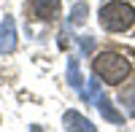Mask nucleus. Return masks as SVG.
<instances>
[{"instance_id": "obj_9", "label": "nucleus", "mask_w": 135, "mask_h": 132, "mask_svg": "<svg viewBox=\"0 0 135 132\" xmlns=\"http://www.w3.org/2000/svg\"><path fill=\"white\" fill-rule=\"evenodd\" d=\"M122 103H124V108H127V111L135 116V84L124 89V94H122Z\"/></svg>"}, {"instance_id": "obj_4", "label": "nucleus", "mask_w": 135, "mask_h": 132, "mask_svg": "<svg viewBox=\"0 0 135 132\" xmlns=\"http://www.w3.org/2000/svg\"><path fill=\"white\" fill-rule=\"evenodd\" d=\"M14 49H16V24L11 16H6L0 22V54H11Z\"/></svg>"}, {"instance_id": "obj_1", "label": "nucleus", "mask_w": 135, "mask_h": 132, "mask_svg": "<svg viewBox=\"0 0 135 132\" xmlns=\"http://www.w3.org/2000/svg\"><path fill=\"white\" fill-rule=\"evenodd\" d=\"M92 70L97 78H103L105 84H122L132 73V65L116 51H103L97 54V59L92 62Z\"/></svg>"}, {"instance_id": "obj_6", "label": "nucleus", "mask_w": 135, "mask_h": 132, "mask_svg": "<svg viewBox=\"0 0 135 132\" xmlns=\"http://www.w3.org/2000/svg\"><path fill=\"white\" fill-rule=\"evenodd\" d=\"M62 121H65V129H81V132H92L95 124L89 121V119H84L81 113H76V111H68L62 116Z\"/></svg>"}, {"instance_id": "obj_5", "label": "nucleus", "mask_w": 135, "mask_h": 132, "mask_svg": "<svg viewBox=\"0 0 135 132\" xmlns=\"http://www.w3.org/2000/svg\"><path fill=\"white\" fill-rule=\"evenodd\" d=\"M60 3L62 0H30V11L35 19H43V22H51L60 11Z\"/></svg>"}, {"instance_id": "obj_8", "label": "nucleus", "mask_w": 135, "mask_h": 132, "mask_svg": "<svg viewBox=\"0 0 135 132\" xmlns=\"http://www.w3.org/2000/svg\"><path fill=\"white\" fill-rule=\"evenodd\" d=\"M86 14H89L86 3H76V6L70 8V24H84V22H86Z\"/></svg>"}, {"instance_id": "obj_7", "label": "nucleus", "mask_w": 135, "mask_h": 132, "mask_svg": "<svg viewBox=\"0 0 135 132\" xmlns=\"http://www.w3.org/2000/svg\"><path fill=\"white\" fill-rule=\"evenodd\" d=\"M68 81H70V86L76 92L84 94V86H81V70H78V59H70V65H68Z\"/></svg>"}, {"instance_id": "obj_10", "label": "nucleus", "mask_w": 135, "mask_h": 132, "mask_svg": "<svg viewBox=\"0 0 135 132\" xmlns=\"http://www.w3.org/2000/svg\"><path fill=\"white\" fill-rule=\"evenodd\" d=\"M92 46H95V40H92V38H81V49H84V54L92 51Z\"/></svg>"}, {"instance_id": "obj_2", "label": "nucleus", "mask_w": 135, "mask_h": 132, "mask_svg": "<svg viewBox=\"0 0 135 132\" xmlns=\"http://www.w3.org/2000/svg\"><path fill=\"white\" fill-rule=\"evenodd\" d=\"M100 24H103L108 32H124L135 24V8L130 3H105L100 8Z\"/></svg>"}, {"instance_id": "obj_3", "label": "nucleus", "mask_w": 135, "mask_h": 132, "mask_svg": "<svg viewBox=\"0 0 135 132\" xmlns=\"http://www.w3.org/2000/svg\"><path fill=\"white\" fill-rule=\"evenodd\" d=\"M89 94H92V105L97 108L100 113H103V119H105V121L116 124V127H122V124H124V116H122L116 108L111 105V100L103 94V89H100V84H97V81H89Z\"/></svg>"}]
</instances>
